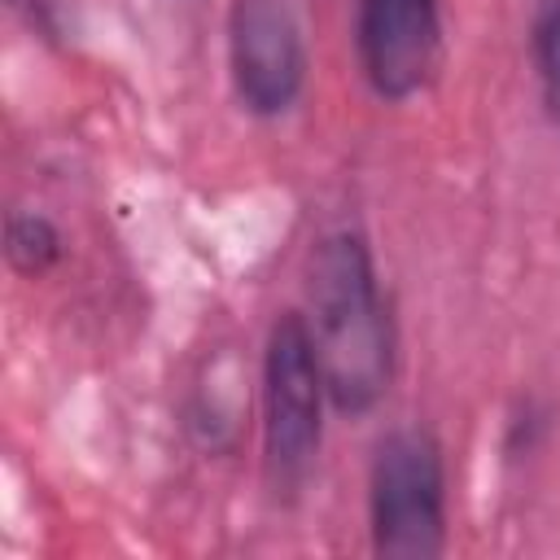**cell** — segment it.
I'll use <instances>...</instances> for the list:
<instances>
[{
    "label": "cell",
    "mask_w": 560,
    "mask_h": 560,
    "mask_svg": "<svg viewBox=\"0 0 560 560\" xmlns=\"http://www.w3.org/2000/svg\"><path fill=\"white\" fill-rule=\"evenodd\" d=\"M306 328L341 420L372 416L398 376V324L372 241L354 223L319 232L306 258Z\"/></svg>",
    "instance_id": "obj_1"
},
{
    "label": "cell",
    "mask_w": 560,
    "mask_h": 560,
    "mask_svg": "<svg viewBox=\"0 0 560 560\" xmlns=\"http://www.w3.org/2000/svg\"><path fill=\"white\" fill-rule=\"evenodd\" d=\"M368 538L385 560H438L451 542V468L429 424H394L368 459Z\"/></svg>",
    "instance_id": "obj_2"
},
{
    "label": "cell",
    "mask_w": 560,
    "mask_h": 560,
    "mask_svg": "<svg viewBox=\"0 0 560 560\" xmlns=\"http://www.w3.org/2000/svg\"><path fill=\"white\" fill-rule=\"evenodd\" d=\"M324 368L302 311H280L267 324L258 359V433H262V472L276 494H298L324 446L328 411Z\"/></svg>",
    "instance_id": "obj_3"
},
{
    "label": "cell",
    "mask_w": 560,
    "mask_h": 560,
    "mask_svg": "<svg viewBox=\"0 0 560 560\" xmlns=\"http://www.w3.org/2000/svg\"><path fill=\"white\" fill-rule=\"evenodd\" d=\"M223 52L241 114L276 122L302 105L311 83V44L293 0H228Z\"/></svg>",
    "instance_id": "obj_4"
},
{
    "label": "cell",
    "mask_w": 560,
    "mask_h": 560,
    "mask_svg": "<svg viewBox=\"0 0 560 560\" xmlns=\"http://www.w3.org/2000/svg\"><path fill=\"white\" fill-rule=\"evenodd\" d=\"M354 61L385 105L424 96L446 57L442 0H354Z\"/></svg>",
    "instance_id": "obj_5"
},
{
    "label": "cell",
    "mask_w": 560,
    "mask_h": 560,
    "mask_svg": "<svg viewBox=\"0 0 560 560\" xmlns=\"http://www.w3.org/2000/svg\"><path fill=\"white\" fill-rule=\"evenodd\" d=\"M4 258L18 276H48L66 258V232L48 210L13 206L4 219Z\"/></svg>",
    "instance_id": "obj_6"
},
{
    "label": "cell",
    "mask_w": 560,
    "mask_h": 560,
    "mask_svg": "<svg viewBox=\"0 0 560 560\" xmlns=\"http://www.w3.org/2000/svg\"><path fill=\"white\" fill-rule=\"evenodd\" d=\"M529 70L542 118L560 131V0H534L529 13Z\"/></svg>",
    "instance_id": "obj_7"
}]
</instances>
